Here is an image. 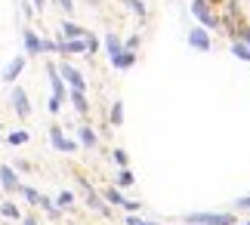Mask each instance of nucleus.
<instances>
[{"label": "nucleus", "instance_id": "1a4fd4ad", "mask_svg": "<svg viewBox=\"0 0 250 225\" xmlns=\"http://www.w3.org/2000/svg\"><path fill=\"white\" fill-rule=\"evenodd\" d=\"M105 50H108V59L114 62L121 53H124V43H121V37L118 34H105Z\"/></svg>", "mask_w": 250, "mask_h": 225}, {"label": "nucleus", "instance_id": "5701e85b", "mask_svg": "<svg viewBox=\"0 0 250 225\" xmlns=\"http://www.w3.org/2000/svg\"><path fill=\"white\" fill-rule=\"evenodd\" d=\"M114 164H118V167H127V164H130V158H127L124 148H114Z\"/></svg>", "mask_w": 250, "mask_h": 225}, {"label": "nucleus", "instance_id": "bb28decb", "mask_svg": "<svg viewBox=\"0 0 250 225\" xmlns=\"http://www.w3.org/2000/svg\"><path fill=\"white\" fill-rule=\"evenodd\" d=\"M22 194H25V198L31 201V204H37V201H41V194H37L34 188H22Z\"/></svg>", "mask_w": 250, "mask_h": 225}, {"label": "nucleus", "instance_id": "20e7f679", "mask_svg": "<svg viewBox=\"0 0 250 225\" xmlns=\"http://www.w3.org/2000/svg\"><path fill=\"white\" fill-rule=\"evenodd\" d=\"M59 74H62V81H68V86H71V90H78V93H86V81H83V74H81V71H78L74 65L62 62V65H59Z\"/></svg>", "mask_w": 250, "mask_h": 225}, {"label": "nucleus", "instance_id": "9b49d317", "mask_svg": "<svg viewBox=\"0 0 250 225\" xmlns=\"http://www.w3.org/2000/svg\"><path fill=\"white\" fill-rule=\"evenodd\" d=\"M114 68H118V71H127V68H133V65H136V53H133V50H124L118 59H114V62H111Z\"/></svg>", "mask_w": 250, "mask_h": 225}, {"label": "nucleus", "instance_id": "412c9836", "mask_svg": "<svg viewBox=\"0 0 250 225\" xmlns=\"http://www.w3.org/2000/svg\"><path fill=\"white\" fill-rule=\"evenodd\" d=\"M127 6H130L139 19H146V16H148V9H146V3H142V0H127Z\"/></svg>", "mask_w": 250, "mask_h": 225}, {"label": "nucleus", "instance_id": "c756f323", "mask_svg": "<svg viewBox=\"0 0 250 225\" xmlns=\"http://www.w3.org/2000/svg\"><path fill=\"white\" fill-rule=\"evenodd\" d=\"M136 46H139V34H136V37H130V41L124 43V50H133V53H136Z\"/></svg>", "mask_w": 250, "mask_h": 225}, {"label": "nucleus", "instance_id": "0eeeda50", "mask_svg": "<svg viewBox=\"0 0 250 225\" xmlns=\"http://www.w3.org/2000/svg\"><path fill=\"white\" fill-rule=\"evenodd\" d=\"M83 185H86V204H90L93 210H99L102 216H108V213H111V210H108V204H105V201L99 198V194H96V191L90 188V182H83Z\"/></svg>", "mask_w": 250, "mask_h": 225}, {"label": "nucleus", "instance_id": "f257e3e1", "mask_svg": "<svg viewBox=\"0 0 250 225\" xmlns=\"http://www.w3.org/2000/svg\"><path fill=\"white\" fill-rule=\"evenodd\" d=\"M186 225H235L232 213H188L182 216Z\"/></svg>", "mask_w": 250, "mask_h": 225}, {"label": "nucleus", "instance_id": "72a5a7b5", "mask_svg": "<svg viewBox=\"0 0 250 225\" xmlns=\"http://www.w3.org/2000/svg\"><path fill=\"white\" fill-rule=\"evenodd\" d=\"M31 6H34V9H43V6H46V0H31Z\"/></svg>", "mask_w": 250, "mask_h": 225}, {"label": "nucleus", "instance_id": "aec40b11", "mask_svg": "<svg viewBox=\"0 0 250 225\" xmlns=\"http://www.w3.org/2000/svg\"><path fill=\"white\" fill-rule=\"evenodd\" d=\"M105 204H114V207H124V194L118 188H108L105 191Z\"/></svg>", "mask_w": 250, "mask_h": 225}, {"label": "nucleus", "instance_id": "423d86ee", "mask_svg": "<svg viewBox=\"0 0 250 225\" xmlns=\"http://www.w3.org/2000/svg\"><path fill=\"white\" fill-rule=\"evenodd\" d=\"M50 142H53V148H56V151H74V142H71V139H65L62 130H56V126L50 130Z\"/></svg>", "mask_w": 250, "mask_h": 225}, {"label": "nucleus", "instance_id": "c85d7f7f", "mask_svg": "<svg viewBox=\"0 0 250 225\" xmlns=\"http://www.w3.org/2000/svg\"><path fill=\"white\" fill-rule=\"evenodd\" d=\"M238 41H241V43L247 46V50H250V28H244V31H241V34H238Z\"/></svg>", "mask_w": 250, "mask_h": 225}, {"label": "nucleus", "instance_id": "a211bd4d", "mask_svg": "<svg viewBox=\"0 0 250 225\" xmlns=\"http://www.w3.org/2000/svg\"><path fill=\"white\" fill-rule=\"evenodd\" d=\"M232 56H235V59H241V62H250V50H247L241 41H235V43H232Z\"/></svg>", "mask_w": 250, "mask_h": 225}, {"label": "nucleus", "instance_id": "dca6fc26", "mask_svg": "<svg viewBox=\"0 0 250 225\" xmlns=\"http://www.w3.org/2000/svg\"><path fill=\"white\" fill-rule=\"evenodd\" d=\"M130 185H136V179H133V173L127 167H121V173H118V188H130Z\"/></svg>", "mask_w": 250, "mask_h": 225}, {"label": "nucleus", "instance_id": "f8f14e48", "mask_svg": "<svg viewBox=\"0 0 250 225\" xmlns=\"http://www.w3.org/2000/svg\"><path fill=\"white\" fill-rule=\"evenodd\" d=\"M86 31L81 25H74V22H62V41H74V37H83Z\"/></svg>", "mask_w": 250, "mask_h": 225}, {"label": "nucleus", "instance_id": "b1692460", "mask_svg": "<svg viewBox=\"0 0 250 225\" xmlns=\"http://www.w3.org/2000/svg\"><path fill=\"white\" fill-rule=\"evenodd\" d=\"M71 201H74V194H71V191H62L59 198H56V204H59V207H68Z\"/></svg>", "mask_w": 250, "mask_h": 225}, {"label": "nucleus", "instance_id": "9d476101", "mask_svg": "<svg viewBox=\"0 0 250 225\" xmlns=\"http://www.w3.org/2000/svg\"><path fill=\"white\" fill-rule=\"evenodd\" d=\"M22 68H25V59L19 56V59H13V62H9V68L3 71V83H13L19 74H22Z\"/></svg>", "mask_w": 250, "mask_h": 225}, {"label": "nucleus", "instance_id": "f03ea898", "mask_svg": "<svg viewBox=\"0 0 250 225\" xmlns=\"http://www.w3.org/2000/svg\"><path fill=\"white\" fill-rule=\"evenodd\" d=\"M191 13H195V19L201 22V28H207V31H216L219 28V16L213 13L210 0H195V3H191Z\"/></svg>", "mask_w": 250, "mask_h": 225}, {"label": "nucleus", "instance_id": "f704fd0d", "mask_svg": "<svg viewBox=\"0 0 250 225\" xmlns=\"http://www.w3.org/2000/svg\"><path fill=\"white\" fill-rule=\"evenodd\" d=\"M25 225H37V222H34V219H25Z\"/></svg>", "mask_w": 250, "mask_h": 225}, {"label": "nucleus", "instance_id": "2f4dec72", "mask_svg": "<svg viewBox=\"0 0 250 225\" xmlns=\"http://www.w3.org/2000/svg\"><path fill=\"white\" fill-rule=\"evenodd\" d=\"M59 6H62V9H65V13H68V16L74 13V0H59Z\"/></svg>", "mask_w": 250, "mask_h": 225}, {"label": "nucleus", "instance_id": "2eb2a0df", "mask_svg": "<svg viewBox=\"0 0 250 225\" xmlns=\"http://www.w3.org/2000/svg\"><path fill=\"white\" fill-rule=\"evenodd\" d=\"M25 50L31 53V56H37V53H41V37H37L34 31H25Z\"/></svg>", "mask_w": 250, "mask_h": 225}, {"label": "nucleus", "instance_id": "f3484780", "mask_svg": "<svg viewBox=\"0 0 250 225\" xmlns=\"http://www.w3.org/2000/svg\"><path fill=\"white\" fill-rule=\"evenodd\" d=\"M108 117H111V123H114V126H121V123H124V102H121V99L111 105V114H108Z\"/></svg>", "mask_w": 250, "mask_h": 225}, {"label": "nucleus", "instance_id": "6ab92c4d", "mask_svg": "<svg viewBox=\"0 0 250 225\" xmlns=\"http://www.w3.org/2000/svg\"><path fill=\"white\" fill-rule=\"evenodd\" d=\"M81 145L93 148V145H96V130H90V126H81Z\"/></svg>", "mask_w": 250, "mask_h": 225}, {"label": "nucleus", "instance_id": "4be33fe9", "mask_svg": "<svg viewBox=\"0 0 250 225\" xmlns=\"http://www.w3.org/2000/svg\"><path fill=\"white\" fill-rule=\"evenodd\" d=\"M25 142H28V133H25V130L9 133V145H25Z\"/></svg>", "mask_w": 250, "mask_h": 225}, {"label": "nucleus", "instance_id": "6e6552de", "mask_svg": "<svg viewBox=\"0 0 250 225\" xmlns=\"http://www.w3.org/2000/svg\"><path fill=\"white\" fill-rule=\"evenodd\" d=\"M46 71H50L53 96H56V99H62V96H65V83H62V74H59V68H56V65H46Z\"/></svg>", "mask_w": 250, "mask_h": 225}, {"label": "nucleus", "instance_id": "ddd939ff", "mask_svg": "<svg viewBox=\"0 0 250 225\" xmlns=\"http://www.w3.org/2000/svg\"><path fill=\"white\" fill-rule=\"evenodd\" d=\"M0 182H3V188H6V191L19 188V179H16V173L9 170V167H0Z\"/></svg>", "mask_w": 250, "mask_h": 225}, {"label": "nucleus", "instance_id": "a878e982", "mask_svg": "<svg viewBox=\"0 0 250 225\" xmlns=\"http://www.w3.org/2000/svg\"><path fill=\"white\" fill-rule=\"evenodd\" d=\"M139 207H142L139 201H127V198H124V210H127V213H136Z\"/></svg>", "mask_w": 250, "mask_h": 225}, {"label": "nucleus", "instance_id": "7c9ffc66", "mask_svg": "<svg viewBox=\"0 0 250 225\" xmlns=\"http://www.w3.org/2000/svg\"><path fill=\"white\" fill-rule=\"evenodd\" d=\"M3 216H9V219H13V216H19V210L13 207V204H3Z\"/></svg>", "mask_w": 250, "mask_h": 225}, {"label": "nucleus", "instance_id": "473e14b6", "mask_svg": "<svg viewBox=\"0 0 250 225\" xmlns=\"http://www.w3.org/2000/svg\"><path fill=\"white\" fill-rule=\"evenodd\" d=\"M59 105H62V99H56V96H53V99H50V111L59 114Z\"/></svg>", "mask_w": 250, "mask_h": 225}, {"label": "nucleus", "instance_id": "39448f33", "mask_svg": "<svg viewBox=\"0 0 250 225\" xmlns=\"http://www.w3.org/2000/svg\"><path fill=\"white\" fill-rule=\"evenodd\" d=\"M13 105H16V114L19 117H28L31 114V105H28V96H25V90H13Z\"/></svg>", "mask_w": 250, "mask_h": 225}, {"label": "nucleus", "instance_id": "4468645a", "mask_svg": "<svg viewBox=\"0 0 250 225\" xmlns=\"http://www.w3.org/2000/svg\"><path fill=\"white\" fill-rule=\"evenodd\" d=\"M71 105H74V111H78V114H86V111H90V102H86V96L78 93V90H71Z\"/></svg>", "mask_w": 250, "mask_h": 225}, {"label": "nucleus", "instance_id": "cd10ccee", "mask_svg": "<svg viewBox=\"0 0 250 225\" xmlns=\"http://www.w3.org/2000/svg\"><path fill=\"white\" fill-rule=\"evenodd\" d=\"M235 207H238V210H250V194H247V198H238Z\"/></svg>", "mask_w": 250, "mask_h": 225}, {"label": "nucleus", "instance_id": "c9c22d12", "mask_svg": "<svg viewBox=\"0 0 250 225\" xmlns=\"http://www.w3.org/2000/svg\"><path fill=\"white\" fill-rule=\"evenodd\" d=\"M244 225H250V222H244Z\"/></svg>", "mask_w": 250, "mask_h": 225}, {"label": "nucleus", "instance_id": "7ed1b4c3", "mask_svg": "<svg viewBox=\"0 0 250 225\" xmlns=\"http://www.w3.org/2000/svg\"><path fill=\"white\" fill-rule=\"evenodd\" d=\"M188 46H191V50H198V53H210V50H213V37H210V31H207V28H191V31H188Z\"/></svg>", "mask_w": 250, "mask_h": 225}, {"label": "nucleus", "instance_id": "393cba45", "mask_svg": "<svg viewBox=\"0 0 250 225\" xmlns=\"http://www.w3.org/2000/svg\"><path fill=\"white\" fill-rule=\"evenodd\" d=\"M127 225H158V222H146V219H136V213L127 216Z\"/></svg>", "mask_w": 250, "mask_h": 225}]
</instances>
